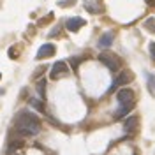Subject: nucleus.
I'll list each match as a JSON object with an SVG mask.
<instances>
[{"label":"nucleus","instance_id":"obj_18","mask_svg":"<svg viewBox=\"0 0 155 155\" xmlns=\"http://www.w3.org/2000/svg\"><path fill=\"white\" fill-rule=\"evenodd\" d=\"M71 60H72V67L76 69V67H78V64H79V58H71Z\"/></svg>","mask_w":155,"mask_h":155},{"label":"nucleus","instance_id":"obj_16","mask_svg":"<svg viewBox=\"0 0 155 155\" xmlns=\"http://www.w3.org/2000/svg\"><path fill=\"white\" fill-rule=\"evenodd\" d=\"M145 27H146L148 30H152V32L155 34V23H153V19H148V21L145 23Z\"/></svg>","mask_w":155,"mask_h":155},{"label":"nucleus","instance_id":"obj_5","mask_svg":"<svg viewBox=\"0 0 155 155\" xmlns=\"http://www.w3.org/2000/svg\"><path fill=\"white\" fill-rule=\"evenodd\" d=\"M129 81H132V74H130L129 71H124V72H120V74L116 76V79L113 81V85H111V88H109V90L113 92V90H116L118 87H122V85H127Z\"/></svg>","mask_w":155,"mask_h":155},{"label":"nucleus","instance_id":"obj_12","mask_svg":"<svg viewBox=\"0 0 155 155\" xmlns=\"http://www.w3.org/2000/svg\"><path fill=\"white\" fill-rule=\"evenodd\" d=\"M30 104H32V107H35L37 111H44V104H42V101H39V99H30Z\"/></svg>","mask_w":155,"mask_h":155},{"label":"nucleus","instance_id":"obj_19","mask_svg":"<svg viewBox=\"0 0 155 155\" xmlns=\"http://www.w3.org/2000/svg\"><path fill=\"white\" fill-rule=\"evenodd\" d=\"M146 4H148V5H152V7H155V0H145Z\"/></svg>","mask_w":155,"mask_h":155},{"label":"nucleus","instance_id":"obj_11","mask_svg":"<svg viewBox=\"0 0 155 155\" xmlns=\"http://www.w3.org/2000/svg\"><path fill=\"white\" fill-rule=\"evenodd\" d=\"M132 111V107H125V106H120L118 109H116V113H115V118L116 120H120L122 116H125L127 113H130Z\"/></svg>","mask_w":155,"mask_h":155},{"label":"nucleus","instance_id":"obj_10","mask_svg":"<svg viewBox=\"0 0 155 155\" xmlns=\"http://www.w3.org/2000/svg\"><path fill=\"white\" fill-rule=\"evenodd\" d=\"M37 92H39V95H41V101H44V99H46V81H44V79H39Z\"/></svg>","mask_w":155,"mask_h":155},{"label":"nucleus","instance_id":"obj_13","mask_svg":"<svg viewBox=\"0 0 155 155\" xmlns=\"http://www.w3.org/2000/svg\"><path fill=\"white\" fill-rule=\"evenodd\" d=\"M85 7H87L90 12H101V7L97 5L95 2H87V4H85Z\"/></svg>","mask_w":155,"mask_h":155},{"label":"nucleus","instance_id":"obj_3","mask_svg":"<svg viewBox=\"0 0 155 155\" xmlns=\"http://www.w3.org/2000/svg\"><path fill=\"white\" fill-rule=\"evenodd\" d=\"M116 99H118L120 106L134 107V92H132L130 88H122V90H118V94H116Z\"/></svg>","mask_w":155,"mask_h":155},{"label":"nucleus","instance_id":"obj_2","mask_svg":"<svg viewBox=\"0 0 155 155\" xmlns=\"http://www.w3.org/2000/svg\"><path fill=\"white\" fill-rule=\"evenodd\" d=\"M99 60H101L111 72H116V71L120 69V60H118V57L113 55V53H106V51H104V53L99 55Z\"/></svg>","mask_w":155,"mask_h":155},{"label":"nucleus","instance_id":"obj_8","mask_svg":"<svg viewBox=\"0 0 155 155\" xmlns=\"http://www.w3.org/2000/svg\"><path fill=\"white\" fill-rule=\"evenodd\" d=\"M113 39H115V34H113V32H106V34L101 35L99 42H97V46L102 48V49H106V48H109V46L113 44Z\"/></svg>","mask_w":155,"mask_h":155},{"label":"nucleus","instance_id":"obj_1","mask_svg":"<svg viewBox=\"0 0 155 155\" xmlns=\"http://www.w3.org/2000/svg\"><path fill=\"white\" fill-rule=\"evenodd\" d=\"M16 129L21 134L27 136H35L41 132V122L37 116H34L28 111H21L16 118Z\"/></svg>","mask_w":155,"mask_h":155},{"label":"nucleus","instance_id":"obj_6","mask_svg":"<svg viewBox=\"0 0 155 155\" xmlns=\"http://www.w3.org/2000/svg\"><path fill=\"white\" fill-rule=\"evenodd\" d=\"M55 51H57V48H55V44H51V42H46V44H42L41 48H39L37 51V60H42V58H48V57H53L55 55Z\"/></svg>","mask_w":155,"mask_h":155},{"label":"nucleus","instance_id":"obj_15","mask_svg":"<svg viewBox=\"0 0 155 155\" xmlns=\"http://www.w3.org/2000/svg\"><path fill=\"white\" fill-rule=\"evenodd\" d=\"M76 0H58V5L60 7H69V5H74Z\"/></svg>","mask_w":155,"mask_h":155},{"label":"nucleus","instance_id":"obj_17","mask_svg":"<svg viewBox=\"0 0 155 155\" xmlns=\"http://www.w3.org/2000/svg\"><path fill=\"white\" fill-rule=\"evenodd\" d=\"M150 57H152V60L155 62V42H150Z\"/></svg>","mask_w":155,"mask_h":155},{"label":"nucleus","instance_id":"obj_4","mask_svg":"<svg viewBox=\"0 0 155 155\" xmlns=\"http://www.w3.org/2000/svg\"><path fill=\"white\" fill-rule=\"evenodd\" d=\"M69 72V67H67V64L65 62H55L53 64V67H51V79H58V78H62V76H65Z\"/></svg>","mask_w":155,"mask_h":155},{"label":"nucleus","instance_id":"obj_9","mask_svg":"<svg viewBox=\"0 0 155 155\" xmlns=\"http://www.w3.org/2000/svg\"><path fill=\"white\" fill-rule=\"evenodd\" d=\"M136 127H137V116H127V120L124 122V130L127 134H132V132H136Z\"/></svg>","mask_w":155,"mask_h":155},{"label":"nucleus","instance_id":"obj_7","mask_svg":"<svg viewBox=\"0 0 155 155\" xmlns=\"http://www.w3.org/2000/svg\"><path fill=\"white\" fill-rule=\"evenodd\" d=\"M81 27H85V19L83 18H71V19H67V23H65V28H67L69 32H78Z\"/></svg>","mask_w":155,"mask_h":155},{"label":"nucleus","instance_id":"obj_14","mask_svg":"<svg viewBox=\"0 0 155 155\" xmlns=\"http://www.w3.org/2000/svg\"><path fill=\"white\" fill-rule=\"evenodd\" d=\"M148 87H150V92L155 95V78L148 74Z\"/></svg>","mask_w":155,"mask_h":155},{"label":"nucleus","instance_id":"obj_20","mask_svg":"<svg viewBox=\"0 0 155 155\" xmlns=\"http://www.w3.org/2000/svg\"><path fill=\"white\" fill-rule=\"evenodd\" d=\"M0 78H2V76H0Z\"/></svg>","mask_w":155,"mask_h":155}]
</instances>
